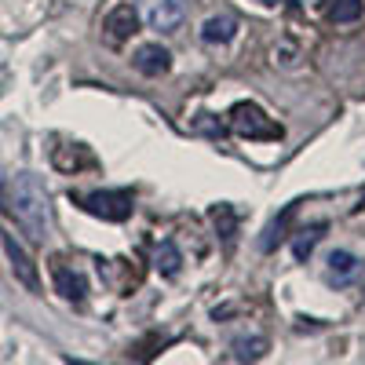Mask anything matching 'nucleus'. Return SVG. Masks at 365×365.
<instances>
[{
    "label": "nucleus",
    "mask_w": 365,
    "mask_h": 365,
    "mask_svg": "<svg viewBox=\"0 0 365 365\" xmlns=\"http://www.w3.org/2000/svg\"><path fill=\"white\" fill-rule=\"evenodd\" d=\"M81 205L91 212V216L110 220V223H120V220L132 216V194L128 190H96V194L81 197Z\"/></svg>",
    "instance_id": "obj_3"
},
{
    "label": "nucleus",
    "mask_w": 365,
    "mask_h": 365,
    "mask_svg": "<svg viewBox=\"0 0 365 365\" xmlns=\"http://www.w3.org/2000/svg\"><path fill=\"white\" fill-rule=\"evenodd\" d=\"M212 223H216V230H220L223 241H230L237 234V216H234L230 205H216V208H212Z\"/></svg>",
    "instance_id": "obj_16"
},
{
    "label": "nucleus",
    "mask_w": 365,
    "mask_h": 365,
    "mask_svg": "<svg viewBox=\"0 0 365 365\" xmlns=\"http://www.w3.org/2000/svg\"><path fill=\"white\" fill-rule=\"evenodd\" d=\"M322 234H325V223H311L307 230H299L296 241H292V256H296V259H307V256L314 252V245L322 241Z\"/></svg>",
    "instance_id": "obj_13"
},
{
    "label": "nucleus",
    "mask_w": 365,
    "mask_h": 365,
    "mask_svg": "<svg viewBox=\"0 0 365 365\" xmlns=\"http://www.w3.org/2000/svg\"><path fill=\"white\" fill-rule=\"evenodd\" d=\"M234 34H237V19L234 15H212L201 26V41L205 44H227V41H234Z\"/></svg>",
    "instance_id": "obj_9"
},
{
    "label": "nucleus",
    "mask_w": 365,
    "mask_h": 365,
    "mask_svg": "<svg viewBox=\"0 0 365 365\" xmlns=\"http://www.w3.org/2000/svg\"><path fill=\"white\" fill-rule=\"evenodd\" d=\"M55 289H58V296L70 299V303H81V299L88 296L84 274H77V270H70V267H55Z\"/></svg>",
    "instance_id": "obj_8"
},
{
    "label": "nucleus",
    "mask_w": 365,
    "mask_h": 365,
    "mask_svg": "<svg viewBox=\"0 0 365 365\" xmlns=\"http://www.w3.org/2000/svg\"><path fill=\"white\" fill-rule=\"evenodd\" d=\"M361 11H365L361 0H336V4H332V11H329V19L336 22V26H347V22H358Z\"/></svg>",
    "instance_id": "obj_15"
},
{
    "label": "nucleus",
    "mask_w": 365,
    "mask_h": 365,
    "mask_svg": "<svg viewBox=\"0 0 365 365\" xmlns=\"http://www.w3.org/2000/svg\"><path fill=\"white\" fill-rule=\"evenodd\" d=\"M106 29H110V41L120 44V41H128L135 29H139V15L132 4H117L110 15H106Z\"/></svg>",
    "instance_id": "obj_7"
},
{
    "label": "nucleus",
    "mask_w": 365,
    "mask_h": 365,
    "mask_svg": "<svg viewBox=\"0 0 365 365\" xmlns=\"http://www.w3.org/2000/svg\"><path fill=\"white\" fill-rule=\"evenodd\" d=\"M0 205L34 241H44L51 234V197H48V187L41 182V175L34 172L11 175L0 187Z\"/></svg>",
    "instance_id": "obj_1"
},
{
    "label": "nucleus",
    "mask_w": 365,
    "mask_h": 365,
    "mask_svg": "<svg viewBox=\"0 0 365 365\" xmlns=\"http://www.w3.org/2000/svg\"><path fill=\"white\" fill-rule=\"evenodd\" d=\"M154 267H158L161 278H175V274L182 270V252L175 249V241H161L158 256H154Z\"/></svg>",
    "instance_id": "obj_12"
},
{
    "label": "nucleus",
    "mask_w": 365,
    "mask_h": 365,
    "mask_svg": "<svg viewBox=\"0 0 365 365\" xmlns=\"http://www.w3.org/2000/svg\"><path fill=\"white\" fill-rule=\"evenodd\" d=\"M292 216H296V205H285L282 216L263 230V241H259V249H263V252H274V249H278L282 241L289 237V220H292Z\"/></svg>",
    "instance_id": "obj_11"
},
{
    "label": "nucleus",
    "mask_w": 365,
    "mask_h": 365,
    "mask_svg": "<svg viewBox=\"0 0 365 365\" xmlns=\"http://www.w3.org/2000/svg\"><path fill=\"white\" fill-rule=\"evenodd\" d=\"M354 274H358V256H354V252L336 249V252L329 256V282H332V285H347Z\"/></svg>",
    "instance_id": "obj_10"
},
{
    "label": "nucleus",
    "mask_w": 365,
    "mask_h": 365,
    "mask_svg": "<svg viewBox=\"0 0 365 365\" xmlns=\"http://www.w3.org/2000/svg\"><path fill=\"white\" fill-rule=\"evenodd\" d=\"M230 351H234L237 361H256V358L267 354V336H241V340L230 344Z\"/></svg>",
    "instance_id": "obj_14"
},
{
    "label": "nucleus",
    "mask_w": 365,
    "mask_h": 365,
    "mask_svg": "<svg viewBox=\"0 0 365 365\" xmlns=\"http://www.w3.org/2000/svg\"><path fill=\"white\" fill-rule=\"evenodd\" d=\"M230 128L241 139H282V125H274L256 103H237L230 110Z\"/></svg>",
    "instance_id": "obj_2"
},
{
    "label": "nucleus",
    "mask_w": 365,
    "mask_h": 365,
    "mask_svg": "<svg viewBox=\"0 0 365 365\" xmlns=\"http://www.w3.org/2000/svg\"><path fill=\"white\" fill-rule=\"evenodd\" d=\"M274 63H282V66H296V48H292V44L274 48Z\"/></svg>",
    "instance_id": "obj_17"
},
{
    "label": "nucleus",
    "mask_w": 365,
    "mask_h": 365,
    "mask_svg": "<svg viewBox=\"0 0 365 365\" xmlns=\"http://www.w3.org/2000/svg\"><path fill=\"white\" fill-rule=\"evenodd\" d=\"M135 70L139 73H146V77H161V73H168V66H172V55L161 48V44H143L139 51H135Z\"/></svg>",
    "instance_id": "obj_6"
},
{
    "label": "nucleus",
    "mask_w": 365,
    "mask_h": 365,
    "mask_svg": "<svg viewBox=\"0 0 365 365\" xmlns=\"http://www.w3.org/2000/svg\"><path fill=\"white\" fill-rule=\"evenodd\" d=\"M0 241H4V252H8V263H11V274L29 289V292H41V278H37V263L29 259V252L22 249V241L15 234H0Z\"/></svg>",
    "instance_id": "obj_5"
},
{
    "label": "nucleus",
    "mask_w": 365,
    "mask_h": 365,
    "mask_svg": "<svg viewBox=\"0 0 365 365\" xmlns=\"http://www.w3.org/2000/svg\"><path fill=\"white\" fill-rule=\"evenodd\" d=\"M143 11H146L150 29H158V34H175L182 19H187V4L182 0H143Z\"/></svg>",
    "instance_id": "obj_4"
},
{
    "label": "nucleus",
    "mask_w": 365,
    "mask_h": 365,
    "mask_svg": "<svg viewBox=\"0 0 365 365\" xmlns=\"http://www.w3.org/2000/svg\"><path fill=\"white\" fill-rule=\"evenodd\" d=\"M263 4H278V0H263Z\"/></svg>",
    "instance_id": "obj_18"
}]
</instances>
